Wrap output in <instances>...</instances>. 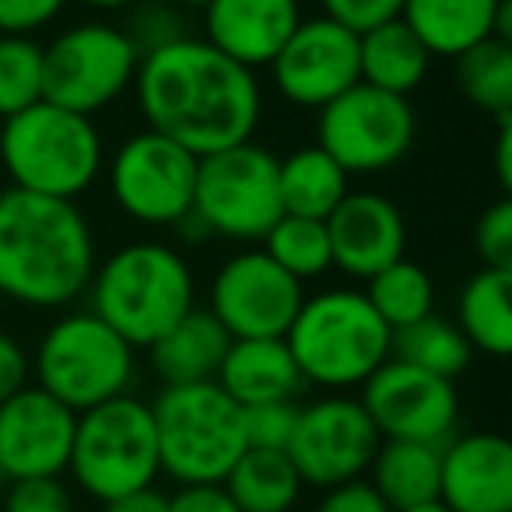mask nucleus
Segmentation results:
<instances>
[{
	"mask_svg": "<svg viewBox=\"0 0 512 512\" xmlns=\"http://www.w3.org/2000/svg\"><path fill=\"white\" fill-rule=\"evenodd\" d=\"M0 512H74V495L64 477L11 481Z\"/></svg>",
	"mask_w": 512,
	"mask_h": 512,
	"instance_id": "obj_36",
	"label": "nucleus"
},
{
	"mask_svg": "<svg viewBox=\"0 0 512 512\" xmlns=\"http://www.w3.org/2000/svg\"><path fill=\"white\" fill-rule=\"evenodd\" d=\"M502 0H404L400 18L425 43L428 57L456 60L484 39H495Z\"/></svg>",
	"mask_w": 512,
	"mask_h": 512,
	"instance_id": "obj_22",
	"label": "nucleus"
},
{
	"mask_svg": "<svg viewBox=\"0 0 512 512\" xmlns=\"http://www.w3.org/2000/svg\"><path fill=\"white\" fill-rule=\"evenodd\" d=\"M43 102V46L32 36H0V120Z\"/></svg>",
	"mask_w": 512,
	"mask_h": 512,
	"instance_id": "obj_33",
	"label": "nucleus"
},
{
	"mask_svg": "<svg viewBox=\"0 0 512 512\" xmlns=\"http://www.w3.org/2000/svg\"><path fill=\"white\" fill-rule=\"evenodd\" d=\"M390 358H400V362L432 372V376L456 379L460 372H467L474 348H470L467 337L460 334V327L453 320H442V316L428 313L425 320L411 323V327L393 330Z\"/></svg>",
	"mask_w": 512,
	"mask_h": 512,
	"instance_id": "obj_29",
	"label": "nucleus"
},
{
	"mask_svg": "<svg viewBox=\"0 0 512 512\" xmlns=\"http://www.w3.org/2000/svg\"><path fill=\"white\" fill-rule=\"evenodd\" d=\"M67 0H0V36H36L64 15Z\"/></svg>",
	"mask_w": 512,
	"mask_h": 512,
	"instance_id": "obj_38",
	"label": "nucleus"
},
{
	"mask_svg": "<svg viewBox=\"0 0 512 512\" xmlns=\"http://www.w3.org/2000/svg\"><path fill=\"white\" fill-rule=\"evenodd\" d=\"M102 512H169V495L158 488H141V491H130V495L106 502Z\"/></svg>",
	"mask_w": 512,
	"mask_h": 512,
	"instance_id": "obj_43",
	"label": "nucleus"
},
{
	"mask_svg": "<svg viewBox=\"0 0 512 512\" xmlns=\"http://www.w3.org/2000/svg\"><path fill=\"white\" fill-rule=\"evenodd\" d=\"M299 400H271V404L242 407V432L246 449H274L285 453L299 421Z\"/></svg>",
	"mask_w": 512,
	"mask_h": 512,
	"instance_id": "obj_34",
	"label": "nucleus"
},
{
	"mask_svg": "<svg viewBox=\"0 0 512 512\" xmlns=\"http://www.w3.org/2000/svg\"><path fill=\"white\" fill-rule=\"evenodd\" d=\"M67 474L74 488L102 505L130 491L155 488L162 467H158L155 418L148 400L123 393L92 411H81Z\"/></svg>",
	"mask_w": 512,
	"mask_h": 512,
	"instance_id": "obj_7",
	"label": "nucleus"
},
{
	"mask_svg": "<svg viewBox=\"0 0 512 512\" xmlns=\"http://www.w3.org/2000/svg\"><path fill=\"white\" fill-rule=\"evenodd\" d=\"M0 481H4V477H0Z\"/></svg>",
	"mask_w": 512,
	"mask_h": 512,
	"instance_id": "obj_48",
	"label": "nucleus"
},
{
	"mask_svg": "<svg viewBox=\"0 0 512 512\" xmlns=\"http://www.w3.org/2000/svg\"><path fill=\"white\" fill-rule=\"evenodd\" d=\"M78 4H85L92 11H123V8H137L144 0H78Z\"/></svg>",
	"mask_w": 512,
	"mask_h": 512,
	"instance_id": "obj_45",
	"label": "nucleus"
},
{
	"mask_svg": "<svg viewBox=\"0 0 512 512\" xmlns=\"http://www.w3.org/2000/svg\"><path fill=\"white\" fill-rule=\"evenodd\" d=\"M330 235L334 267L348 278L369 281L386 264L400 260L407 246V221L390 197L372 190H348V197L323 221Z\"/></svg>",
	"mask_w": 512,
	"mask_h": 512,
	"instance_id": "obj_18",
	"label": "nucleus"
},
{
	"mask_svg": "<svg viewBox=\"0 0 512 512\" xmlns=\"http://www.w3.org/2000/svg\"><path fill=\"white\" fill-rule=\"evenodd\" d=\"M313 512H393V509L379 498V491L365 477H358V481H344L337 488L323 491L320 502L313 505Z\"/></svg>",
	"mask_w": 512,
	"mask_h": 512,
	"instance_id": "obj_40",
	"label": "nucleus"
},
{
	"mask_svg": "<svg viewBox=\"0 0 512 512\" xmlns=\"http://www.w3.org/2000/svg\"><path fill=\"white\" fill-rule=\"evenodd\" d=\"M271 81L285 102L320 113L327 102L362 81L358 71V32L337 25L334 18H302L278 57L267 64Z\"/></svg>",
	"mask_w": 512,
	"mask_h": 512,
	"instance_id": "obj_16",
	"label": "nucleus"
},
{
	"mask_svg": "<svg viewBox=\"0 0 512 512\" xmlns=\"http://www.w3.org/2000/svg\"><path fill=\"white\" fill-rule=\"evenodd\" d=\"M456 327L474 351L505 358L512 351V271L481 267L470 274L456 306Z\"/></svg>",
	"mask_w": 512,
	"mask_h": 512,
	"instance_id": "obj_26",
	"label": "nucleus"
},
{
	"mask_svg": "<svg viewBox=\"0 0 512 512\" xmlns=\"http://www.w3.org/2000/svg\"><path fill=\"white\" fill-rule=\"evenodd\" d=\"M418 137V116L411 99L379 92L358 81L320 109L316 144L348 176H376L400 165Z\"/></svg>",
	"mask_w": 512,
	"mask_h": 512,
	"instance_id": "obj_11",
	"label": "nucleus"
},
{
	"mask_svg": "<svg viewBox=\"0 0 512 512\" xmlns=\"http://www.w3.org/2000/svg\"><path fill=\"white\" fill-rule=\"evenodd\" d=\"M348 179V172L320 144L292 151L288 158H278L281 211L295 218L327 221L330 211L348 197Z\"/></svg>",
	"mask_w": 512,
	"mask_h": 512,
	"instance_id": "obj_27",
	"label": "nucleus"
},
{
	"mask_svg": "<svg viewBox=\"0 0 512 512\" xmlns=\"http://www.w3.org/2000/svg\"><path fill=\"white\" fill-rule=\"evenodd\" d=\"M264 253L271 256L281 271H288L295 281H313L334 267L330 256V235L327 225L316 218H295L281 214L274 228L264 235Z\"/></svg>",
	"mask_w": 512,
	"mask_h": 512,
	"instance_id": "obj_32",
	"label": "nucleus"
},
{
	"mask_svg": "<svg viewBox=\"0 0 512 512\" xmlns=\"http://www.w3.org/2000/svg\"><path fill=\"white\" fill-rule=\"evenodd\" d=\"M365 299L379 313V320L390 330L411 327V323L425 320L435 306V285L428 271L407 256L386 264L365 281Z\"/></svg>",
	"mask_w": 512,
	"mask_h": 512,
	"instance_id": "obj_30",
	"label": "nucleus"
},
{
	"mask_svg": "<svg viewBox=\"0 0 512 512\" xmlns=\"http://www.w3.org/2000/svg\"><path fill=\"white\" fill-rule=\"evenodd\" d=\"M428 67H432V57H428L425 43L404 25V18H393V22H383L358 36L362 85L407 99L428 78Z\"/></svg>",
	"mask_w": 512,
	"mask_h": 512,
	"instance_id": "obj_25",
	"label": "nucleus"
},
{
	"mask_svg": "<svg viewBox=\"0 0 512 512\" xmlns=\"http://www.w3.org/2000/svg\"><path fill=\"white\" fill-rule=\"evenodd\" d=\"M32 379L74 414L92 411L130 393L137 379V348H130L92 309L64 313L39 341Z\"/></svg>",
	"mask_w": 512,
	"mask_h": 512,
	"instance_id": "obj_8",
	"label": "nucleus"
},
{
	"mask_svg": "<svg viewBox=\"0 0 512 512\" xmlns=\"http://www.w3.org/2000/svg\"><path fill=\"white\" fill-rule=\"evenodd\" d=\"M320 8L327 18H334L337 25L351 32H369L383 22H393L400 18V8H404V0H320Z\"/></svg>",
	"mask_w": 512,
	"mask_h": 512,
	"instance_id": "obj_39",
	"label": "nucleus"
},
{
	"mask_svg": "<svg viewBox=\"0 0 512 512\" xmlns=\"http://www.w3.org/2000/svg\"><path fill=\"white\" fill-rule=\"evenodd\" d=\"M239 512H295L302 502V484L288 453L274 449H246L221 481Z\"/></svg>",
	"mask_w": 512,
	"mask_h": 512,
	"instance_id": "obj_28",
	"label": "nucleus"
},
{
	"mask_svg": "<svg viewBox=\"0 0 512 512\" xmlns=\"http://www.w3.org/2000/svg\"><path fill=\"white\" fill-rule=\"evenodd\" d=\"M439 505L449 512H512V446L498 432H463L442 446Z\"/></svg>",
	"mask_w": 512,
	"mask_h": 512,
	"instance_id": "obj_19",
	"label": "nucleus"
},
{
	"mask_svg": "<svg viewBox=\"0 0 512 512\" xmlns=\"http://www.w3.org/2000/svg\"><path fill=\"white\" fill-rule=\"evenodd\" d=\"M158 467L179 488L221 484L246 453L242 407L218 383L162 386L151 400Z\"/></svg>",
	"mask_w": 512,
	"mask_h": 512,
	"instance_id": "obj_6",
	"label": "nucleus"
},
{
	"mask_svg": "<svg viewBox=\"0 0 512 512\" xmlns=\"http://www.w3.org/2000/svg\"><path fill=\"white\" fill-rule=\"evenodd\" d=\"M456 85L470 106L495 116V123L512 120V43L484 39L456 57Z\"/></svg>",
	"mask_w": 512,
	"mask_h": 512,
	"instance_id": "obj_31",
	"label": "nucleus"
},
{
	"mask_svg": "<svg viewBox=\"0 0 512 512\" xmlns=\"http://www.w3.org/2000/svg\"><path fill=\"white\" fill-rule=\"evenodd\" d=\"M0 165L15 190L78 204L106 169V144L92 116L43 99L0 120Z\"/></svg>",
	"mask_w": 512,
	"mask_h": 512,
	"instance_id": "obj_5",
	"label": "nucleus"
},
{
	"mask_svg": "<svg viewBox=\"0 0 512 512\" xmlns=\"http://www.w3.org/2000/svg\"><path fill=\"white\" fill-rule=\"evenodd\" d=\"M85 295L88 309L130 348H151L197 309V281L186 256L151 239L127 242L99 260Z\"/></svg>",
	"mask_w": 512,
	"mask_h": 512,
	"instance_id": "obj_3",
	"label": "nucleus"
},
{
	"mask_svg": "<svg viewBox=\"0 0 512 512\" xmlns=\"http://www.w3.org/2000/svg\"><path fill=\"white\" fill-rule=\"evenodd\" d=\"M379 442L383 439L362 400L351 393H327L299 407V421L285 453L306 488L327 491L369 474Z\"/></svg>",
	"mask_w": 512,
	"mask_h": 512,
	"instance_id": "obj_13",
	"label": "nucleus"
},
{
	"mask_svg": "<svg viewBox=\"0 0 512 512\" xmlns=\"http://www.w3.org/2000/svg\"><path fill=\"white\" fill-rule=\"evenodd\" d=\"M407 512H449V509L439 502H432V505H418V509H407Z\"/></svg>",
	"mask_w": 512,
	"mask_h": 512,
	"instance_id": "obj_47",
	"label": "nucleus"
},
{
	"mask_svg": "<svg viewBox=\"0 0 512 512\" xmlns=\"http://www.w3.org/2000/svg\"><path fill=\"white\" fill-rule=\"evenodd\" d=\"M197 162L200 158L176 141L144 127L113 151L102 172L113 204L130 221L148 228H176L193 211Z\"/></svg>",
	"mask_w": 512,
	"mask_h": 512,
	"instance_id": "obj_12",
	"label": "nucleus"
},
{
	"mask_svg": "<svg viewBox=\"0 0 512 512\" xmlns=\"http://www.w3.org/2000/svg\"><path fill=\"white\" fill-rule=\"evenodd\" d=\"M95 232L74 200L0 190V295L22 309H64L88 292Z\"/></svg>",
	"mask_w": 512,
	"mask_h": 512,
	"instance_id": "obj_2",
	"label": "nucleus"
},
{
	"mask_svg": "<svg viewBox=\"0 0 512 512\" xmlns=\"http://www.w3.org/2000/svg\"><path fill=\"white\" fill-rule=\"evenodd\" d=\"M474 253L481 256V267L512 271V200L502 197L484 207L474 221Z\"/></svg>",
	"mask_w": 512,
	"mask_h": 512,
	"instance_id": "obj_35",
	"label": "nucleus"
},
{
	"mask_svg": "<svg viewBox=\"0 0 512 512\" xmlns=\"http://www.w3.org/2000/svg\"><path fill=\"white\" fill-rule=\"evenodd\" d=\"M302 22L299 0H211L204 8V39L228 60L267 67Z\"/></svg>",
	"mask_w": 512,
	"mask_h": 512,
	"instance_id": "obj_20",
	"label": "nucleus"
},
{
	"mask_svg": "<svg viewBox=\"0 0 512 512\" xmlns=\"http://www.w3.org/2000/svg\"><path fill=\"white\" fill-rule=\"evenodd\" d=\"M78 414L29 383L0 404V477H64Z\"/></svg>",
	"mask_w": 512,
	"mask_h": 512,
	"instance_id": "obj_17",
	"label": "nucleus"
},
{
	"mask_svg": "<svg viewBox=\"0 0 512 512\" xmlns=\"http://www.w3.org/2000/svg\"><path fill=\"white\" fill-rule=\"evenodd\" d=\"M495 172H498V186L505 193L512 190V120L498 123V141H495Z\"/></svg>",
	"mask_w": 512,
	"mask_h": 512,
	"instance_id": "obj_44",
	"label": "nucleus"
},
{
	"mask_svg": "<svg viewBox=\"0 0 512 512\" xmlns=\"http://www.w3.org/2000/svg\"><path fill=\"white\" fill-rule=\"evenodd\" d=\"M172 4H179V8H193V11H204L211 0H172Z\"/></svg>",
	"mask_w": 512,
	"mask_h": 512,
	"instance_id": "obj_46",
	"label": "nucleus"
},
{
	"mask_svg": "<svg viewBox=\"0 0 512 512\" xmlns=\"http://www.w3.org/2000/svg\"><path fill=\"white\" fill-rule=\"evenodd\" d=\"M127 36L134 39L137 50H141V57H144V53L158 50V46L183 39L186 29H183L179 11L169 8V4H137V15H134V22H130Z\"/></svg>",
	"mask_w": 512,
	"mask_h": 512,
	"instance_id": "obj_37",
	"label": "nucleus"
},
{
	"mask_svg": "<svg viewBox=\"0 0 512 512\" xmlns=\"http://www.w3.org/2000/svg\"><path fill=\"white\" fill-rule=\"evenodd\" d=\"M134 95L148 130L197 158L253 141L264 116L256 71L193 36L144 53Z\"/></svg>",
	"mask_w": 512,
	"mask_h": 512,
	"instance_id": "obj_1",
	"label": "nucleus"
},
{
	"mask_svg": "<svg viewBox=\"0 0 512 512\" xmlns=\"http://www.w3.org/2000/svg\"><path fill=\"white\" fill-rule=\"evenodd\" d=\"M302 299H306L302 281L281 271L264 249H242L228 256L211 278L207 313L228 330L232 341L285 337Z\"/></svg>",
	"mask_w": 512,
	"mask_h": 512,
	"instance_id": "obj_14",
	"label": "nucleus"
},
{
	"mask_svg": "<svg viewBox=\"0 0 512 512\" xmlns=\"http://www.w3.org/2000/svg\"><path fill=\"white\" fill-rule=\"evenodd\" d=\"M214 383L239 407L271 404V400H295L302 383L299 365L288 351L285 337H246L232 341L221 358Z\"/></svg>",
	"mask_w": 512,
	"mask_h": 512,
	"instance_id": "obj_21",
	"label": "nucleus"
},
{
	"mask_svg": "<svg viewBox=\"0 0 512 512\" xmlns=\"http://www.w3.org/2000/svg\"><path fill=\"white\" fill-rule=\"evenodd\" d=\"M141 50L127 29L78 22L43 46V99L81 116H95L134 88Z\"/></svg>",
	"mask_w": 512,
	"mask_h": 512,
	"instance_id": "obj_10",
	"label": "nucleus"
},
{
	"mask_svg": "<svg viewBox=\"0 0 512 512\" xmlns=\"http://www.w3.org/2000/svg\"><path fill=\"white\" fill-rule=\"evenodd\" d=\"M439 474H442V446L428 442H400L383 439L372 456L365 481L379 491L393 512L418 509V505L439 502Z\"/></svg>",
	"mask_w": 512,
	"mask_h": 512,
	"instance_id": "obj_24",
	"label": "nucleus"
},
{
	"mask_svg": "<svg viewBox=\"0 0 512 512\" xmlns=\"http://www.w3.org/2000/svg\"><path fill=\"white\" fill-rule=\"evenodd\" d=\"M285 344L299 365L302 383L330 393L362 390V383L390 362L393 330L379 320L365 292L323 288L306 295Z\"/></svg>",
	"mask_w": 512,
	"mask_h": 512,
	"instance_id": "obj_4",
	"label": "nucleus"
},
{
	"mask_svg": "<svg viewBox=\"0 0 512 512\" xmlns=\"http://www.w3.org/2000/svg\"><path fill=\"white\" fill-rule=\"evenodd\" d=\"M190 214L207 235L260 242L285 214L278 193V155L256 141L204 155L197 162Z\"/></svg>",
	"mask_w": 512,
	"mask_h": 512,
	"instance_id": "obj_9",
	"label": "nucleus"
},
{
	"mask_svg": "<svg viewBox=\"0 0 512 512\" xmlns=\"http://www.w3.org/2000/svg\"><path fill=\"white\" fill-rule=\"evenodd\" d=\"M169 512H239L221 484H193L169 495Z\"/></svg>",
	"mask_w": 512,
	"mask_h": 512,
	"instance_id": "obj_42",
	"label": "nucleus"
},
{
	"mask_svg": "<svg viewBox=\"0 0 512 512\" xmlns=\"http://www.w3.org/2000/svg\"><path fill=\"white\" fill-rule=\"evenodd\" d=\"M228 330L214 320L207 309H190L169 334H162L151 344V369L162 379V386H190V383H211L225 358Z\"/></svg>",
	"mask_w": 512,
	"mask_h": 512,
	"instance_id": "obj_23",
	"label": "nucleus"
},
{
	"mask_svg": "<svg viewBox=\"0 0 512 512\" xmlns=\"http://www.w3.org/2000/svg\"><path fill=\"white\" fill-rule=\"evenodd\" d=\"M32 383V355L22 348L18 337L0 330V404L15 397L18 390Z\"/></svg>",
	"mask_w": 512,
	"mask_h": 512,
	"instance_id": "obj_41",
	"label": "nucleus"
},
{
	"mask_svg": "<svg viewBox=\"0 0 512 512\" xmlns=\"http://www.w3.org/2000/svg\"><path fill=\"white\" fill-rule=\"evenodd\" d=\"M358 400L369 411L379 439L446 446L460 421V397L453 379L414 369L400 358L379 365L362 383Z\"/></svg>",
	"mask_w": 512,
	"mask_h": 512,
	"instance_id": "obj_15",
	"label": "nucleus"
}]
</instances>
